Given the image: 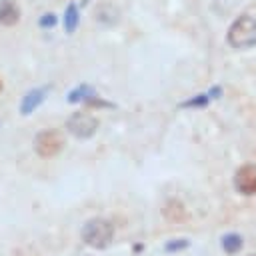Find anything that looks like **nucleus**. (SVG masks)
I'll use <instances>...</instances> for the list:
<instances>
[{"instance_id":"11","label":"nucleus","mask_w":256,"mask_h":256,"mask_svg":"<svg viewBox=\"0 0 256 256\" xmlns=\"http://www.w3.org/2000/svg\"><path fill=\"white\" fill-rule=\"evenodd\" d=\"M208 98H210L208 94H200V96H196V98L184 102L182 106H186V108H190V106H206V104H208Z\"/></svg>"},{"instance_id":"6","label":"nucleus","mask_w":256,"mask_h":256,"mask_svg":"<svg viewBox=\"0 0 256 256\" xmlns=\"http://www.w3.org/2000/svg\"><path fill=\"white\" fill-rule=\"evenodd\" d=\"M20 20V8L14 0H0V24L14 26Z\"/></svg>"},{"instance_id":"10","label":"nucleus","mask_w":256,"mask_h":256,"mask_svg":"<svg viewBox=\"0 0 256 256\" xmlns=\"http://www.w3.org/2000/svg\"><path fill=\"white\" fill-rule=\"evenodd\" d=\"M90 94H92V90H90L88 86H80L78 90L70 92L68 100H70V102H78V100H82V98H86V96H90Z\"/></svg>"},{"instance_id":"7","label":"nucleus","mask_w":256,"mask_h":256,"mask_svg":"<svg viewBox=\"0 0 256 256\" xmlns=\"http://www.w3.org/2000/svg\"><path fill=\"white\" fill-rule=\"evenodd\" d=\"M44 100V90H32L26 94L24 102H22V114H30L40 102Z\"/></svg>"},{"instance_id":"1","label":"nucleus","mask_w":256,"mask_h":256,"mask_svg":"<svg viewBox=\"0 0 256 256\" xmlns=\"http://www.w3.org/2000/svg\"><path fill=\"white\" fill-rule=\"evenodd\" d=\"M226 40L236 50L252 48L256 44V18H252V16L236 18L226 32Z\"/></svg>"},{"instance_id":"14","label":"nucleus","mask_w":256,"mask_h":256,"mask_svg":"<svg viewBox=\"0 0 256 256\" xmlns=\"http://www.w3.org/2000/svg\"><path fill=\"white\" fill-rule=\"evenodd\" d=\"M0 92H2V78H0Z\"/></svg>"},{"instance_id":"3","label":"nucleus","mask_w":256,"mask_h":256,"mask_svg":"<svg viewBox=\"0 0 256 256\" xmlns=\"http://www.w3.org/2000/svg\"><path fill=\"white\" fill-rule=\"evenodd\" d=\"M34 148H36L38 156L52 158L64 148V136L58 130H42V132H38V136L34 140Z\"/></svg>"},{"instance_id":"8","label":"nucleus","mask_w":256,"mask_h":256,"mask_svg":"<svg viewBox=\"0 0 256 256\" xmlns=\"http://www.w3.org/2000/svg\"><path fill=\"white\" fill-rule=\"evenodd\" d=\"M222 248L228 254H234L242 248V236L240 234H224L222 236Z\"/></svg>"},{"instance_id":"5","label":"nucleus","mask_w":256,"mask_h":256,"mask_svg":"<svg viewBox=\"0 0 256 256\" xmlns=\"http://www.w3.org/2000/svg\"><path fill=\"white\" fill-rule=\"evenodd\" d=\"M234 186L240 194L252 196L256 194V164H244L234 174Z\"/></svg>"},{"instance_id":"4","label":"nucleus","mask_w":256,"mask_h":256,"mask_svg":"<svg viewBox=\"0 0 256 256\" xmlns=\"http://www.w3.org/2000/svg\"><path fill=\"white\" fill-rule=\"evenodd\" d=\"M66 128L76 138H90L98 130V118L88 114V112H76L68 118Z\"/></svg>"},{"instance_id":"9","label":"nucleus","mask_w":256,"mask_h":256,"mask_svg":"<svg viewBox=\"0 0 256 256\" xmlns=\"http://www.w3.org/2000/svg\"><path fill=\"white\" fill-rule=\"evenodd\" d=\"M76 26H78V8L74 4H70L64 12V28H66V32H74Z\"/></svg>"},{"instance_id":"13","label":"nucleus","mask_w":256,"mask_h":256,"mask_svg":"<svg viewBox=\"0 0 256 256\" xmlns=\"http://www.w3.org/2000/svg\"><path fill=\"white\" fill-rule=\"evenodd\" d=\"M184 246H186V242L182 240V242H174V244H168L166 248H168V250H176V248H184Z\"/></svg>"},{"instance_id":"12","label":"nucleus","mask_w":256,"mask_h":256,"mask_svg":"<svg viewBox=\"0 0 256 256\" xmlns=\"http://www.w3.org/2000/svg\"><path fill=\"white\" fill-rule=\"evenodd\" d=\"M54 24H56L54 14H46V16L40 18V26H54Z\"/></svg>"},{"instance_id":"2","label":"nucleus","mask_w":256,"mask_h":256,"mask_svg":"<svg viewBox=\"0 0 256 256\" xmlns=\"http://www.w3.org/2000/svg\"><path fill=\"white\" fill-rule=\"evenodd\" d=\"M114 238V226L106 218H92L82 226V240L92 248H106Z\"/></svg>"}]
</instances>
